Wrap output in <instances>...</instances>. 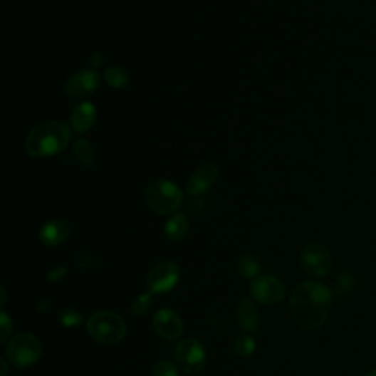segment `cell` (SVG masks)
Segmentation results:
<instances>
[{
  "label": "cell",
  "instance_id": "cell-26",
  "mask_svg": "<svg viewBox=\"0 0 376 376\" xmlns=\"http://www.w3.org/2000/svg\"><path fill=\"white\" fill-rule=\"evenodd\" d=\"M0 328H2L0 329V343L5 344L9 340L14 329V322L5 312L0 313Z\"/></svg>",
  "mask_w": 376,
  "mask_h": 376
},
{
  "label": "cell",
  "instance_id": "cell-16",
  "mask_svg": "<svg viewBox=\"0 0 376 376\" xmlns=\"http://www.w3.org/2000/svg\"><path fill=\"white\" fill-rule=\"evenodd\" d=\"M188 218L184 214H174L164 224V234L171 241H181L188 234Z\"/></svg>",
  "mask_w": 376,
  "mask_h": 376
},
{
  "label": "cell",
  "instance_id": "cell-6",
  "mask_svg": "<svg viewBox=\"0 0 376 376\" xmlns=\"http://www.w3.org/2000/svg\"><path fill=\"white\" fill-rule=\"evenodd\" d=\"M175 360L185 373H199L207 363L206 350L196 338L182 340L175 348Z\"/></svg>",
  "mask_w": 376,
  "mask_h": 376
},
{
  "label": "cell",
  "instance_id": "cell-9",
  "mask_svg": "<svg viewBox=\"0 0 376 376\" xmlns=\"http://www.w3.org/2000/svg\"><path fill=\"white\" fill-rule=\"evenodd\" d=\"M179 279V266L175 262H160L147 275V288L153 294L171 291Z\"/></svg>",
  "mask_w": 376,
  "mask_h": 376
},
{
  "label": "cell",
  "instance_id": "cell-3",
  "mask_svg": "<svg viewBox=\"0 0 376 376\" xmlns=\"http://www.w3.org/2000/svg\"><path fill=\"white\" fill-rule=\"evenodd\" d=\"M181 188L169 179H156L147 188L145 200L147 207L157 215H169L182 204Z\"/></svg>",
  "mask_w": 376,
  "mask_h": 376
},
{
  "label": "cell",
  "instance_id": "cell-31",
  "mask_svg": "<svg viewBox=\"0 0 376 376\" xmlns=\"http://www.w3.org/2000/svg\"><path fill=\"white\" fill-rule=\"evenodd\" d=\"M5 301H6V291L5 287H2V308L5 306Z\"/></svg>",
  "mask_w": 376,
  "mask_h": 376
},
{
  "label": "cell",
  "instance_id": "cell-13",
  "mask_svg": "<svg viewBox=\"0 0 376 376\" xmlns=\"http://www.w3.org/2000/svg\"><path fill=\"white\" fill-rule=\"evenodd\" d=\"M69 232H70V226L66 221L52 219L41 226L38 237L44 246L56 247L69 237Z\"/></svg>",
  "mask_w": 376,
  "mask_h": 376
},
{
  "label": "cell",
  "instance_id": "cell-18",
  "mask_svg": "<svg viewBox=\"0 0 376 376\" xmlns=\"http://www.w3.org/2000/svg\"><path fill=\"white\" fill-rule=\"evenodd\" d=\"M106 83L115 90H124L130 84V75L120 66H110L105 70Z\"/></svg>",
  "mask_w": 376,
  "mask_h": 376
},
{
  "label": "cell",
  "instance_id": "cell-11",
  "mask_svg": "<svg viewBox=\"0 0 376 376\" xmlns=\"http://www.w3.org/2000/svg\"><path fill=\"white\" fill-rule=\"evenodd\" d=\"M153 328L160 337L167 340H177L184 333L182 319L178 313L169 309H160L155 313Z\"/></svg>",
  "mask_w": 376,
  "mask_h": 376
},
{
  "label": "cell",
  "instance_id": "cell-24",
  "mask_svg": "<svg viewBox=\"0 0 376 376\" xmlns=\"http://www.w3.org/2000/svg\"><path fill=\"white\" fill-rule=\"evenodd\" d=\"M152 376H179L178 369L171 362H157L152 369Z\"/></svg>",
  "mask_w": 376,
  "mask_h": 376
},
{
  "label": "cell",
  "instance_id": "cell-8",
  "mask_svg": "<svg viewBox=\"0 0 376 376\" xmlns=\"http://www.w3.org/2000/svg\"><path fill=\"white\" fill-rule=\"evenodd\" d=\"M250 294L261 304L273 306L284 300L286 286L272 275H262L251 281Z\"/></svg>",
  "mask_w": 376,
  "mask_h": 376
},
{
  "label": "cell",
  "instance_id": "cell-12",
  "mask_svg": "<svg viewBox=\"0 0 376 376\" xmlns=\"http://www.w3.org/2000/svg\"><path fill=\"white\" fill-rule=\"evenodd\" d=\"M218 164L214 162L204 163L203 167H200L190 178L187 184V193L192 197L204 194L209 188L214 185V182L218 178Z\"/></svg>",
  "mask_w": 376,
  "mask_h": 376
},
{
  "label": "cell",
  "instance_id": "cell-22",
  "mask_svg": "<svg viewBox=\"0 0 376 376\" xmlns=\"http://www.w3.org/2000/svg\"><path fill=\"white\" fill-rule=\"evenodd\" d=\"M58 320L65 328H77L83 323V315L74 308H63L58 315Z\"/></svg>",
  "mask_w": 376,
  "mask_h": 376
},
{
  "label": "cell",
  "instance_id": "cell-21",
  "mask_svg": "<svg viewBox=\"0 0 376 376\" xmlns=\"http://www.w3.org/2000/svg\"><path fill=\"white\" fill-rule=\"evenodd\" d=\"M153 304V293L147 291L145 294H140L132 303H131V313L134 316H145L150 312Z\"/></svg>",
  "mask_w": 376,
  "mask_h": 376
},
{
  "label": "cell",
  "instance_id": "cell-17",
  "mask_svg": "<svg viewBox=\"0 0 376 376\" xmlns=\"http://www.w3.org/2000/svg\"><path fill=\"white\" fill-rule=\"evenodd\" d=\"M74 156L83 167H91L94 160H96V150L93 149L87 140L80 138L74 143Z\"/></svg>",
  "mask_w": 376,
  "mask_h": 376
},
{
  "label": "cell",
  "instance_id": "cell-20",
  "mask_svg": "<svg viewBox=\"0 0 376 376\" xmlns=\"http://www.w3.org/2000/svg\"><path fill=\"white\" fill-rule=\"evenodd\" d=\"M74 266L84 271H94L102 268V258L90 251H81L74 257Z\"/></svg>",
  "mask_w": 376,
  "mask_h": 376
},
{
  "label": "cell",
  "instance_id": "cell-10",
  "mask_svg": "<svg viewBox=\"0 0 376 376\" xmlns=\"http://www.w3.org/2000/svg\"><path fill=\"white\" fill-rule=\"evenodd\" d=\"M100 85V75L94 69H81L69 77L63 91L68 98H84L94 93Z\"/></svg>",
  "mask_w": 376,
  "mask_h": 376
},
{
  "label": "cell",
  "instance_id": "cell-5",
  "mask_svg": "<svg viewBox=\"0 0 376 376\" xmlns=\"http://www.w3.org/2000/svg\"><path fill=\"white\" fill-rule=\"evenodd\" d=\"M41 351L43 345L36 335L22 333L9 340L6 357L16 367H28L40 359Z\"/></svg>",
  "mask_w": 376,
  "mask_h": 376
},
{
  "label": "cell",
  "instance_id": "cell-14",
  "mask_svg": "<svg viewBox=\"0 0 376 376\" xmlns=\"http://www.w3.org/2000/svg\"><path fill=\"white\" fill-rule=\"evenodd\" d=\"M96 118H98V112H96V106L90 102H84L80 103L73 115H70V125L77 131V132H85L88 131L94 122H96Z\"/></svg>",
  "mask_w": 376,
  "mask_h": 376
},
{
  "label": "cell",
  "instance_id": "cell-30",
  "mask_svg": "<svg viewBox=\"0 0 376 376\" xmlns=\"http://www.w3.org/2000/svg\"><path fill=\"white\" fill-rule=\"evenodd\" d=\"M0 365H2V367H4V372H2V376H6V370H8V365H6V362L2 359V360H0Z\"/></svg>",
  "mask_w": 376,
  "mask_h": 376
},
{
  "label": "cell",
  "instance_id": "cell-25",
  "mask_svg": "<svg viewBox=\"0 0 376 376\" xmlns=\"http://www.w3.org/2000/svg\"><path fill=\"white\" fill-rule=\"evenodd\" d=\"M352 284H355V278L350 272H344L338 276L337 282H335V291L341 296V294H348L352 288Z\"/></svg>",
  "mask_w": 376,
  "mask_h": 376
},
{
  "label": "cell",
  "instance_id": "cell-7",
  "mask_svg": "<svg viewBox=\"0 0 376 376\" xmlns=\"http://www.w3.org/2000/svg\"><path fill=\"white\" fill-rule=\"evenodd\" d=\"M301 266L306 273L312 276H326L333 268V256L325 246L310 243L301 251Z\"/></svg>",
  "mask_w": 376,
  "mask_h": 376
},
{
  "label": "cell",
  "instance_id": "cell-19",
  "mask_svg": "<svg viewBox=\"0 0 376 376\" xmlns=\"http://www.w3.org/2000/svg\"><path fill=\"white\" fill-rule=\"evenodd\" d=\"M261 268L262 266H261V262H258V258L251 253L244 254L239 262V271H240L241 276L246 279L257 278L258 272H261Z\"/></svg>",
  "mask_w": 376,
  "mask_h": 376
},
{
  "label": "cell",
  "instance_id": "cell-32",
  "mask_svg": "<svg viewBox=\"0 0 376 376\" xmlns=\"http://www.w3.org/2000/svg\"><path fill=\"white\" fill-rule=\"evenodd\" d=\"M365 376H376V369H373V370H370L369 373H366Z\"/></svg>",
  "mask_w": 376,
  "mask_h": 376
},
{
  "label": "cell",
  "instance_id": "cell-29",
  "mask_svg": "<svg viewBox=\"0 0 376 376\" xmlns=\"http://www.w3.org/2000/svg\"><path fill=\"white\" fill-rule=\"evenodd\" d=\"M37 309L41 312V313H46L49 312L52 309V301L47 300V298H43L38 304H37Z\"/></svg>",
  "mask_w": 376,
  "mask_h": 376
},
{
  "label": "cell",
  "instance_id": "cell-2",
  "mask_svg": "<svg viewBox=\"0 0 376 376\" xmlns=\"http://www.w3.org/2000/svg\"><path fill=\"white\" fill-rule=\"evenodd\" d=\"M73 132L62 121H44L37 124L28 134L26 141V152L30 157L41 159L63 152Z\"/></svg>",
  "mask_w": 376,
  "mask_h": 376
},
{
  "label": "cell",
  "instance_id": "cell-1",
  "mask_svg": "<svg viewBox=\"0 0 376 376\" xmlns=\"http://www.w3.org/2000/svg\"><path fill=\"white\" fill-rule=\"evenodd\" d=\"M333 293L320 282L308 281L297 286L290 298V312L294 322L304 331L319 329L331 312Z\"/></svg>",
  "mask_w": 376,
  "mask_h": 376
},
{
  "label": "cell",
  "instance_id": "cell-28",
  "mask_svg": "<svg viewBox=\"0 0 376 376\" xmlns=\"http://www.w3.org/2000/svg\"><path fill=\"white\" fill-rule=\"evenodd\" d=\"M103 55L100 53V52H93L91 53V56H90V65H91V68L94 69V68H100L102 66V63H103Z\"/></svg>",
  "mask_w": 376,
  "mask_h": 376
},
{
  "label": "cell",
  "instance_id": "cell-27",
  "mask_svg": "<svg viewBox=\"0 0 376 376\" xmlns=\"http://www.w3.org/2000/svg\"><path fill=\"white\" fill-rule=\"evenodd\" d=\"M66 275H68V269L65 266H58L49 271V273H47V279H49L51 282H58V281H62Z\"/></svg>",
  "mask_w": 376,
  "mask_h": 376
},
{
  "label": "cell",
  "instance_id": "cell-15",
  "mask_svg": "<svg viewBox=\"0 0 376 376\" xmlns=\"http://www.w3.org/2000/svg\"><path fill=\"white\" fill-rule=\"evenodd\" d=\"M237 320L240 328L247 334L257 331L258 326V312L254 303L249 298H243L237 308Z\"/></svg>",
  "mask_w": 376,
  "mask_h": 376
},
{
  "label": "cell",
  "instance_id": "cell-23",
  "mask_svg": "<svg viewBox=\"0 0 376 376\" xmlns=\"http://www.w3.org/2000/svg\"><path fill=\"white\" fill-rule=\"evenodd\" d=\"M234 350L241 357H250L256 350V343L250 335H243L237 341H235Z\"/></svg>",
  "mask_w": 376,
  "mask_h": 376
},
{
  "label": "cell",
  "instance_id": "cell-4",
  "mask_svg": "<svg viewBox=\"0 0 376 376\" xmlns=\"http://www.w3.org/2000/svg\"><path fill=\"white\" fill-rule=\"evenodd\" d=\"M88 334L100 344H118L127 335L124 319L113 312L94 313L87 322Z\"/></svg>",
  "mask_w": 376,
  "mask_h": 376
}]
</instances>
